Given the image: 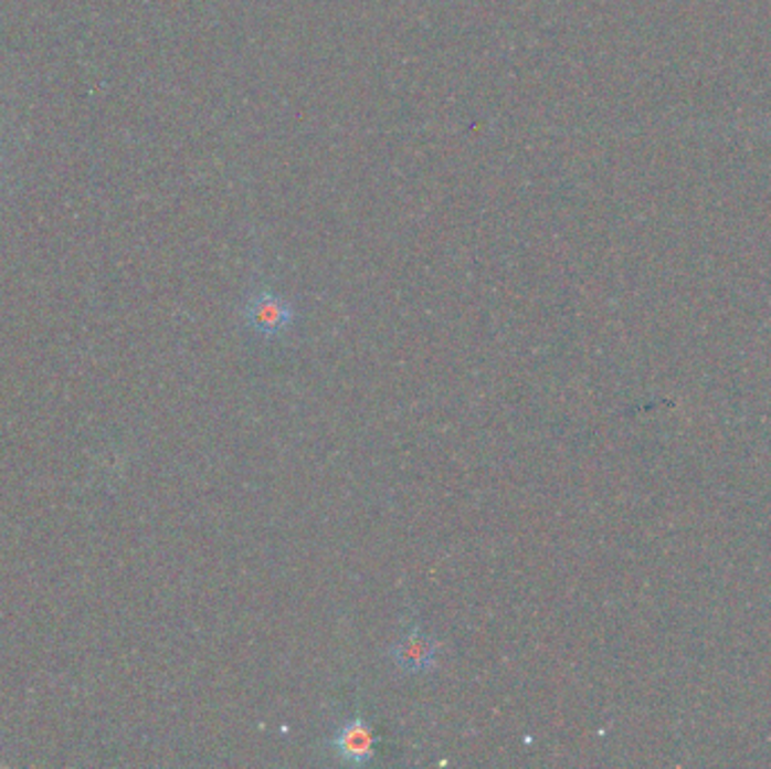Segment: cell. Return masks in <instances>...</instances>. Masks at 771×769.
<instances>
[{
    "label": "cell",
    "mask_w": 771,
    "mask_h": 769,
    "mask_svg": "<svg viewBox=\"0 0 771 769\" xmlns=\"http://www.w3.org/2000/svg\"><path fill=\"white\" fill-rule=\"evenodd\" d=\"M294 318H296V312L292 303L271 292H257L244 305L246 325L266 339L283 335L285 329L294 323Z\"/></svg>",
    "instance_id": "6da1fadb"
},
{
    "label": "cell",
    "mask_w": 771,
    "mask_h": 769,
    "mask_svg": "<svg viewBox=\"0 0 771 769\" xmlns=\"http://www.w3.org/2000/svg\"><path fill=\"white\" fill-rule=\"evenodd\" d=\"M389 652H391L393 662L398 664L400 671H404L409 675H420V673H429L435 668L440 643L433 636L424 634L418 625H411L391 645Z\"/></svg>",
    "instance_id": "7a4b0ae2"
},
{
    "label": "cell",
    "mask_w": 771,
    "mask_h": 769,
    "mask_svg": "<svg viewBox=\"0 0 771 769\" xmlns=\"http://www.w3.org/2000/svg\"><path fill=\"white\" fill-rule=\"evenodd\" d=\"M374 731L372 727L363 720V718H352L348 720L332 738V747L337 749V754L355 765H363L372 758L374 754Z\"/></svg>",
    "instance_id": "3957f363"
}]
</instances>
